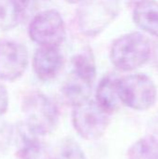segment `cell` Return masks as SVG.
I'll return each instance as SVG.
<instances>
[{"instance_id": "2e32d148", "label": "cell", "mask_w": 158, "mask_h": 159, "mask_svg": "<svg viewBox=\"0 0 158 159\" xmlns=\"http://www.w3.org/2000/svg\"><path fill=\"white\" fill-rule=\"evenodd\" d=\"M53 159H87L84 150L73 139L65 140L59 147Z\"/></svg>"}, {"instance_id": "d6986e66", "label": "cell", "mask_w": 158, "mask_h": 159, "mask_svg": "<svg viewBox=\"0 0 158 159\" xmlns=\"http://www.w3.org/2000/svg\"><path fill=\"white\" fill-rule=\"evenodd\" d=\"M139 1H140V0H126V2H127L129 5H133V4L136 5V3L139 2Z\"/></svg>"}, {"instance_id": "ba28073f", "label": "cell", "mask_w": 158, "mask_h": 159, "mask_svg": "<svg viewBox=\"0 0 158 159\" xmlns=\"http://www.w3.org/2000/svg\"><path fill=\"white\" fill-rule=\"evenodd\" d=\"M40 136L34 133L25 123L18 124L14 129L13 140L16 144L18 159H53Z\"/></svg>"}, {"instance_id": "3957f363", "label": "cell", "mask_w": 158, "mask_h": 159, "mask_svg": "<svg viewBox=\"0 0 158 159\" xmlns=\"http://www.w3.org/2000/svg\"><path fill=\"white\" fill-rule=\"evenodd\" d=\"M117 90L122 103L136 111L152 108L157 99L156 87L145 75L137 74L118 78Z\"/></svg>"}, {"instance_id": "9a60e30c", "label": "cell", "mask_w": 158, "mask_h": 159, "mask_svg": "<svg viewBox=\"0 0 158 159\" xmlns=\"http://www.w3.org/2000/svg\"><path fill=\"white\" fill-rule=\"evenodd\" d=\"M23 16L19 0H0V29L14 28Z\"/></svg>"}, {"instance_id": "7c38bea8", "label": "cell", "mask_w": 158, "mask_h": 159, "mask_svg": "<svg viewBox=\"0 0 158 159\" xmlns=\"http://www.w3.org/2000/svg\"><path fill=\"white\" fill-rule=\"evenodd\" d=\"M91 88V83L72 74L62 87V94L67 103L75 107L89 100Z\"/></svg>"}, {"instance_id": "e0dca14e", "label": "cell", "mask_w": 158, "mask_h": 159, "mask_svg": "<svg viewBox=\"0 0 158 159\" xmlns=\"http://www.w3.org/2000/svg\"><path fill=\"white\" fill-rule=\"evenodd\" d=\"M14 129L7 125H0V150H5L13 138Z\"/></svg>"}, {"instance_id": "8fae6325", "label": "cell", "mask_w": 158, "mask_h": 159, "mask_svg": "<svg viewBox=\"0 0 158 159\" xmlns=\"http://www.w3.org/2000/svg\"><path fill=\"white\" fill-rule=\"evenodd\" d=\"M117 80L115 75L103 77L96 91L97 103L110 115L118 110L122 103L117 90Z\"/></svg>"}, {"instance_id": "5b68a950", "label": "cell", "mask_w": 158, "mask_h": 159, "mask_svg": "<svg viewBox=\"0 0 158 159\" xmlns=\"http://www.w3.org/2000/svg\"><path fill=\"white\" fill-rule=\"evenodd\" d=\"M110 123V114L105 112L96 101L86 102L74 107L72 124L77 134L87 141L101 139Z\"/></svg>"}, {"instance_id": "7a4b0ae2", "label": "cell", "mask_w": 158, "mask_h": 159, "mask_svg": "<svg viewBox=\"0 0 158 159\" xmlns=\"http://www.w3.org/2000/svg\"><path fill=\"white\" fill-rule=\"evenodd\" d=\"M150 55V40L138 32L117 38L111 48L112 62L122 71H132L141 67L149 60Z\"/></svg>"}, {"instance_id": "ffe728a7", "label": "cell", "mask_w": 158, "mask_h": 159, "mask_svg": "<svg viewBox=\"0 0 158 159\" xmlns=\"http://www.w3.org/2000/svg\"><path fill=\"white\" fill-rule=\"evenodd\" d=\"M68 3H71V4H76V3H79L81 0H64Z\"/></svg>"}, {"instance_id": "9c48e42d", "label": "cell", "mask_w": 158, "mask_h": 159, "mask_svg": "<svg viewBox=\"0 0 158 159\" xmlns=\"http://www.w3.org/2000/svg\"><path fill=\"white\" fill-rule=\"evenodd\" d=\"M63 66V58L57 47L41 46L33 58V69L42 81L54 79Z\"/></svg>"}, {"instance_id": "6da1fadb", "label": "cell", "mask_w": 158, "mask_h": 159, "mask_svg": "<svg viewBox=\"0 0 158 159\" xmlns=\"http://www.w3.org/2000/svg\"><path fill=\"white\" fill-rule=\"evenodd\" d=\"M21 111L25 125L40 137L53 132L59 123L57 105L40 91L28 92L22 98Z\"/></svg>"}, {"instance_id": "8992f818", "label": "cell", "mask_w": 158, "mask_h": 159, "mask_svg": "<svg viewBox=\"0 0 158 159\" xmlns=\"http://www.w3.org/2000/svg\"><path fill=\"white\" fill-rule=\"evenodd\" d=\"M28 33L34 43L40 46L58 48L66 35L65 23L57 10H44L32 19Z\"/></svg>"}, {"instance_id": "ac0fdd59", "label": "cell", "mask_w": 158, "mask_h": 159, "mask_svg": "<svg viewBox=\"0 0 158 159\" xmlns=\"http://www.w3.org/2000/svg\"><path fill=\"white\" fill-rule=\"evenodd\" d=\"M9 98L7 88L0 82V116L5 115L8 109Z\"/></svg>"}, {"instance_id": "30bf717a", "label": "cell", "mask_w": 158, "mask_h": 159, "mask_svg": "<svg viewBox=\"0 0 158 159\" xmlns=\"http://www.w3.org/2000/svg\"><path fill=\"white\" fill-rule=\"evenodd\" d=\"M133 19L144 32L158 37V2L156 0H140L136 3Z\"/></svg>"}, {"instance_id": "277c9868", "label": "cell", "mask_w": 158, "mask_h": 159, "mask_svg": "<svg viewBox=\"0 0 158 159\" xmlns=\"http://www.w3.org/2000/svg\"><path fill=\"white\" fill-rule=\"evenodd\" d=\"M119 0H86L77 10V21L82 33L96 36L118 15Z\"/></svg>"}, {"instance_id": "5bb4252c", "label": "cell", "mask_w": 158, "mask_h": 159, "mask_svg": "<svg viewBox=\"0 0 158 159\" xmlns=\"http://www.w3.org/2000/svg\"><path fill=\"white\" fill-rule=\"evenodd\" d=\"M128 159H158V140L154 136L139 139L129 147Z\"/></svg>"}, {"instance_id": "4fadbf2b", "label": "cell", "mask_w": 158, "mask_h": 159, "mask_svg": "<svg viewBox=\"0 0 158 159\" xmlns=\"http://www.w3.org/2000/svg\"><path fill=\"white\" fill-rule=\"evenodd\" d=\"M73 74L93 84L96 77V63L89 48L75 54L72 58Z\"/></svg>"}, {"instance_id": "52a82bcc", "label": "cell", "mask_w": 158, "mask_h": 159, "mask_svg": "<svg viewBox=\"0 0 158 159\" xmlns=\"http://www.w3.org/2000/svg\"><path fill=\"white\" fill-rule=\"evenodd\" d=\"M28 66V50L20 43L0 41V79L15 81L20 78Z\"/></svg>"}]
</instances>
